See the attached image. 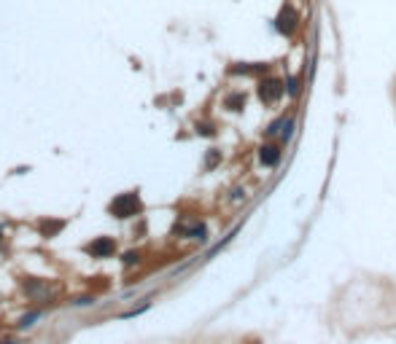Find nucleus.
Here are the masks:
<instances>
[{
    "label": "nucleus",
    "mask_w": 396,
    "mask_h": 344,
    "mask_svg": "<svg viewBox=\"0 0 396 344\" xmlns=\"http://www.w3.org/2000/svg\"><path fill=\"white\" fill-rule=\"evenodd\" d=\"M111 215H116V218H132V215H138L140 210H143V202H140V196L138 194H119L116 199L111 202Z\"/></svg>",
    "instance_id": "nucleus-1"
},
{
    "label": "nucleus",
    "mask_w": 396,
    "mask_h": 344,
    "mask_svg": "<svg viewBox=\"0 0 396 344\" xmlns=\"http://www.w3.org/2000/svg\"><path fill=\"white\" fill-rule=\"evenodd\" d=\"M286 94V81H280V78H261L259 81V100L264 105H275L280 102V97Z\"/></svg>",
    "instance_id": "nucleus-2"
},
{
    "label": "nucleus",
    "mask_w": 396,
    "mask_h": 344,
    "mask_svg": "<svg viewBox=\"0 0 396 344\" xmlns=\"http://www.w3.org/2000/svg\"><path fill=\"white\" fill-rule=\"evenodd\" d=\"M275 27H278V33L283 35H294L297 33V27H299V16L294 11V6H283L280 8V14L275 19Z\"/></svg>",
    "instance_id": "nucleus-3"
},
{
    "label": "nucleus",
    "mask_w": 396,
    "mask_h": 344,
    "mask_svg": "<svg viewBox=\"0 0 396 344\" xmlns=\"http://www.w3.org/2000/svg\"><path fill=\"white\" fill-rule=\"evenodd\" d=\"M87 253L92 258H108V255L116 253V242H113L111 237H97L94 242L87 245Z\"/></svg>",
    "instance_id": "nucleus-4"
},
{
    "label": "nucleus",
    "mask_w": 396,
    "mask_h": 344,
    "mask_svg": "<svg viewBox=\"0 0 396 344\" xmlns=\"http://www.w3.org/2000/svg\"><path fill=\"white\" fill-rule=\"evenodd\" d=\"M280 156H283V151H280V146H275V142H264V146L259 148V159H261L264 167H275L280 161Z\"/></svg>",
    "instance_id": "nucleus-5"
},
{
    "label": "nucleus",
    "mask_w": 396,
    "mask_h": 344,
    "mask_svg": "<svg viewBox=\"0 0 396 344\" xmlns=\"http://www.w3.org/2000/svg\"><path fill=\"white\" fill-rule=\"evenodd\" d=\"M62 226H65V221H41V223H38V228H41L43 237H54L57 232H62Z\"/></svg>",
    "instance_id": "nucleus-6"
},
{
    "label": "nucleus",
    "mask_w": 396,
    "mask_h": 344,
    "mask_svg": "<svg viewBox=\"0 0 396 344\" xmlns=\"http://www.w3.org/2000/svg\"><path fill=\"white\" fill-rule=\"evenodd\" d=\"M226 108L229 110H243V105H245V94L243 92H234V94H229V97H226Z\"/></svg>",
    "instance_id": "nucleus-7"
},
{
    "label": "nucleus",
    "mask_w": 396,
    "mask_h": 344,
    "mask_svg": "<svg viewBox=\"0 0 396 344\" xmlns=\"http://www.w3.org/2000/svg\"><path fill=\"white\" fill-rule=\"evenodd\" d=\"M299 92H302V81L297 78V75H291V78L286 81V94L288 97H299Z\"/></svg>",
    "instance_id": "nucleus-8"
},
{
    "label": "nucleus",
    "mask_w": 396,
    "mask_h": 344,
    "mask_svg": "<svg viewBox=\"0 0 396 344\" xmlns=\"http://www.w3.org/2000/svg\"><path fill=\"white\" fill-rule=\"evenodd\" d=\"M186 234L194 237V240H205V237H207V228H205L202 223H197V226H192V228H186Z\"/></svg>",
    "instance_id": "nucleus-9"
},
{
    "label": "nucleus",
    "mask_w": 396,
    "mask_h": 344,
    "mask_svg": "<svg viewBox=\"0 0 396 344\" xmlns=\"http://www.w3.org/2000/svg\"><path fill=\"white\" fill-rule=\"evenodd\" d=\"M283 127H286V119H278V121H272L270 127H267V137H275L283 132Z\"/></svg>",
    "instance_id": "nucleus-10"
},
{
    "label": "nucleus",
    "mask_w": 396,
    "mask_h": 344,
    "mask_svg": "<svg viewBox=\"0 0 396 344\" xmlns=\"http://www.w3.org/2000/svg\"><path fill=\"white\" fill-rule=\"evenodd\" d=\"M38 318H41V312H38V309H33L30 314H24V318H22V320H19V328H30V326H33V323L38 320Z\"/></svg>",
    "instance_id": "nucleus-11"
},
{
    "label": "nucleus",
    "mask_w": 396,
    "mask_h": 344,
    "mask_svg": "<svg viewBox=\"0 0 396 344\" xmlns=\"http://www.w3.org/2000/svg\"><path fill=\"white\" fill-rule=\"evenodd\" d=\"M291 135H294V119H286V127H283V132H280V140L286 142Z\"/></svg>",
    "instance_id": "nucleus-12"
},
{
    "label": "nucleus",
    "mask_w": 396,
    "mask_h": 344,
    "mask_svg": "<svg viewBox=\"0 0 396 344\" xmlns=\"http://www.w3.org/2000/svg\"><path fill=\"white\" fill-rule=\"evenodd\" d=\"M138 258H140L138 250H129V253H124V258H121V261H124L127 266H132V264H138Z\"/></svg>",
    "instance_id": "nucleus-13"
},
{
    "label": "nucleus",
    "mask_w": 396,
    "mask_h": 344,
    "mask_svg": "<svg viewBox=\"0 0 396 344\" xmlns=\"http://www.w3.org/2000/svg\"><path fill=\"white\" fill-rule=\"evenodd\" d=\"M219 159H221V154H219V151H213V154H207L205 164H207V167H216V164H219Z\"/></svg>",
    "instance_id": "nucleus-14"
},
{
    "label": "nucleus",
    "mask_w": 396,
    "mask_h": 344,
    "mask_svg": "<svg viewBox=\"0 0 396 344\" xmlns=\"http://www.w3.org/2000/svg\"><path fill=\"white\" fill-rule=\"evenodd\" d=\"M73 304H75V307H89V304H94V301H92V296H78Z\"/></svg>",
    "instance_id": "nucleus-15"
},
{
    "label": "nucleus",
    "mask_w": 396,
    "mask_h": 344,
    "mask_svg": "<svg viewBox=\"0 0 396 344\" xmlns=\"http://www.w3.org/2000/svg\"><path fill=\"white\" fill-rule=\"evenodd\" d=\"M232 199H234V202H240V199H245V191H243V188H234Z\"/></svg>",
    "instance_id": "nucleus-16"
},
{
    "label": "nucleus",
    "mask_w": 396,
    "mask_h": 344,
    "mask_svg": "<svg viewBox=\"0 0 396 344\" xmlns=\"http://www.w3.org/2000/svg\"><path fill=\"white\" fill-rule=\"evenodd\" d=\"M200 135H213V127H207V124H202V127H200Z\"/></svg>",
    "instance_id": "nucleus-17"
},
{
    "label": "nucleus",
    "mask_w": 396,
    "mask_h": 344,
    "mask_svg": "<svg viewBox=\"0 0 396 344\" xmlns=\"http://www.w3.org/2000/svg\"><path fill=\"white\" fill-rule=\"evenodd\" d=\"M3 344H22V341H11V339H8V341H3Z\"/></svg>",
    "instance_id": "nucleus-18"
}]
</instances>
